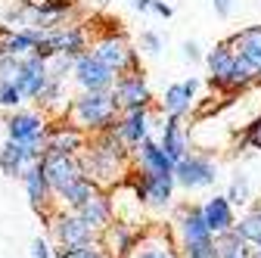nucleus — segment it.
Returning a JSON list of instances; mask_svg holds the SVG:
<instances>
[{"label":"nucleus","mask_w":261,"mask_h":258,"mask_svg":"<svg viewBox=\"0 0 261 258\" xmlns=\"http://www.w3.org/2000/svg\"><path fill=\"white\" fill-rule=\"evenodd\" d=\"M56 237H59L62 246H87L90 243V227L81 218H62L59 227H56Z\"/></svg>","instance_id":"0eeeda50"},{"label":"nucleus","mask_w":261,"mask_h":258,"mask_svg":"<svg viewBox=\"0 0 261 258\" xmlns=\"http://www.w3.org/2000/svg\"><path fill=\"white\" fill-rule=\"evenodd\" d=\"M237 47H240V56L258 72V69H261V25L246 28L243 35L237 38Z\"/></svg>","instance_id":"9d476101"},{"label":"nucleus","mask_w":261,"mask_h":258,"mask_svg":"<svg viewBox=\"0 0 261 258\" xmlns=\"http://www.w3.org/2000/svg\"><path fill=\"white\" fill-rule=\"evenodd\" d=\"M35 258H50V252H47V243H35Z\"/></svg>","instance_id":"c756f323"},{"label":"nucleus","mask_w":261,"mask_h":258,"mask_svg":"<svg viewBox=\"0 0 261 258\" xmlns=\"http://www.w3.org/2000/svg\"><path fill=\"white\" fill-rule=\"evenodd\" d=\"M233 62H237V56L227 50V47H218L212 56H208V66H212V75H215V81H221V84H233Z\"/></svg>","instance_id":"9b49d317"},{"label":"nucleus","mask_w":261,"mask_h":258,"mask_svg":"<svg viewBox=\"0 0 261 258\" xmlns=\"http://www.w3.org/2000/svg\"><path fill=\"white\" fill-rule=\"evenodd\" d=\"M177 177L187 187H205L215 180V168L205 162V159H184L177 165Z\"/></svg>","instance_id":"20e7f679"},{"label":"nucleus","mask_w":261,"mask_h":258,"mask_svg":"<svg viewBox=\"0 0 261 258\" xmlns=\"http://www.w3.org/2000/svg\"><path fill=\"white\" fill-rule=\"evenodd\" d=\"M152 7H155V13H162V16H171V10H168L165 4H152Z\"/></svg>","instance_id":"72a5a7b5"},{"label":"nucleus","mask_w":261,"mask_h":258,"mask_svg":"<svg viewBox=\"0 0 261 258\" xmlns=\"http://www.w3.org/2000/svg\"><path fill=\"white\" fill-rule=\"evenodd\" d=\"M72 146H78V134H72V131H59L53 137V149H59V152H69Z\"/></svg>","instance_id":"a878e982"},{"label":"nucleus","mask_w":261,"mask_h":258,"mask_svg":"<svg viewBox=\"0 0 261 258\" xmlns=\"http://www.w3.org/2000/svg\"><path fill=\"white\" fill-rule=\"evenodd\" d=\"M109 78H112V69H106L100 59H90V56H84L81 62H78V81L84 84V87H90V90H100V87H106L109 84Z\"/></svg>","instance_id":"423d86ee"},{"label":"nucleus","mask_w":261,"mask_h":258,"mask_svg":"<svg viewBox=\"0 0 261 258\" xmlns=\"http://www.w3.org/2000/svg\"><path fill=\"white\" fill-rule=\"evenodd\" d=\"M143 193L152 205H165L168 196H171V174H146Z\"/></svg>","instance_id":"f8f14e48"},{"label":"nucleus","mask_w":261,"mask_h":258,"mask_svg":"<svg viewBox=\"0 0 261 258\" xmlns=\"http://www.w3.org/2000/svg\"><path fill=\"white\" fill-rule=\"evenodd\" d=\"M249 143H252L255 149H261V118L249 127Z\"/></svg>","instance_id":"c85d7f7f"},{"label":"nucleus","mask_w":261,"mask_h":258,"mask_svg":"<svg viewBox=\"0 0 261 258\" xmlns=\"http://www.w3.org/2000/svg\"><path fill=\"white\" fill-rule=\"evenodd\" d=\"M130 4H134L137 10H146V7H149V0H130Z\"/></svg>","instance_id":"f704fd0d"},{"label":"nucleus","mask_w":261,"mask_h":258,"mask_svg":"<svg viewBox=\"0 0 261 258\" xmlns=\"http://www.w3.org/2000/svg\"><path fill=\"white\" fill-rule=\"evenodd\" d=\"M10 134L16 143H28V149L35 152V143H38V134H41V121L35 115H16L10 121Z\"/></svg>","instance_id":"6e6552de"},{"label":"nucleus","mask_w":261,"mask_h":258,"mask_svg":"<svg viewBox=\"0 0 261 258\" xmlns=\"http://www.w3.org/2000/svg\"><path fill=\"white\" fill-rule=\"evenodd\" d=\"M184 50H187V59H199V47H196V44H187Z\"/></svg>","instance_id":"473e14b6"},{"label":"nucleus","mask_w":261,"mask_h":258,"mask_svg":"<svg viewBox=\"0 0 261 258\" xmlns=\"http://www.w3.org/2000/svg\"><path fill=\"white\" fill-rule=\"evenodd\" d=\"M103 258H106V255H103Z\"/></svg>","instance_id":"e433bc0d"},{"label":"nucleus","mask_w":261,"mask_h":258,"mask_svg":"<svg viewBox=\"0 0 261 258\" xmlns=\"http://www.w3.org/2000/svg\"><path fill=\"white\" fill-rule=\"evenodd\" d=\"M143 134H146V118H143V112L134 109V112H130V118L121 124V137L137 143V140H143Z\"/></svg>","instance_id":"412c9836"},{"label":"nucleus","mask_w":261,"mask_h":258,"mask_svg":"<svg viewBox=\"0 0 261 258\" xmlns=\"http://www.w3.org/2000/svg\"><path fill=\"white\" fill-rule=\"evenodd\" d=\"M237 234L246 240V243H252V246H258L261 249V212H255V215H249L240 227H237Z\"/></svg>","instance_id":"aec40b11"},{"label":"nucleus","mask_w":261,"mask_h":258,"mask_svg":"<svg viewBox=\"0 0 261 258\" xmlns=\"http://www.w3.org/2000/svg\"><path fill=\"white\" fill-rule=\"evenodd\" d=\"M118 100H121L124 106H143V103H146V87H143V81H140V78L121 81V84H118Z\"/></svg>","instance_id":"dca6fc26"},{"label":"nucleus","mask_w":261,"mask_h":258,"mask_svg":"<svg viewBox=\"0 0 261 258\" xmlns=\"http://www.w3.org/2000/svg\"><path fill=\"white\" fill-rule=\"evenodd\" d=\"M78 115L90 124H106L112 118V100L103 93H87L84 100L78 103Z\"/></svg>","instance_id":"7ed1b4c3"},{"label":"nucleus","mask_w":261,"mask_h":258,"mask_svg":"<svg viewBox=\"0 0 261 258\" xmlns=\"http://www.w3.org/2000/svg\"><path fill=\"white\" fill-rule=\"evenodd\" d=\"M96 59H100L106 69H121L127 62V47L121 41H103L100 50H96Z\"/></svg>","instance_id":"4468645a"},{"label":"nucleus","mask_w":261,"mask_h":258,"mask_svg":"<svg viewBox=\"0 0 261 258\" xmlns=\"http://www.w3.org/2000/svg\"><path fill=\"white\" fill-rule=\"evenodd\" d=\"M44 81H47L44 62H41V59H31V62H25V66L19 69V75H16L13 84H16L22 93H28V96H38V93L44 90Z\"/></svg>","instance_id":"39448f33"},{"label":"nucleus","mask_w":261,"mask_h":258,"mask_svg":"<svg viewBox=\"0 0 261 258\" xmlns=\"http://www.w3.org/2000/svg\"><path fill=\"white\" fill-rule=\"evenodd\" d=\"M180 152H184L180 127H177V121H168V127H165V156L168 159H180Z\"/></svg>","instance_id":"4be33fe9"},{"label":"nucleus","mask_w":261,"mask_h":258,"mask_svg":"<svg viewBox=\"0 0 261 258\" xmlns=\"http://www.w3.org/2000/svg\"><path fill=\"white\" fill-rule=\"evenodd\" d=\"M212 252H215V258H249L252 255L249 243L237 230H224V234L212 237Z\"/></svg>","instance_id":"f03ea898"},{"label":"nucleus","mask_w":261,"mask_h":258,"mask_svg":"<svg viewBox=\"0 0 261 258\" xmlns=\"http://www.w3.org/2000/svg\"><path fill=\"white\" fill-rule=\"evenodd\" d=\"M44 177L56 190H65L69 184L78 180V168L72 165V159L65 156V152H53V156H47V162H44Z\"/></svg>","instance_id":"f257e3e1"},{"label":"nucleus","mask_w":261,"mask_h":258,"mask_svg":"<svg viewBox=\"0 0 261 258\" xmlns=\"http://www.w3.org/2000/svg\"><path fill=\"white\" fill-rule=\"evenodd\" d=\"M56 258H103V252H96L93 246H62Z\"/></svg>","instance_id":"393cba45"},{"label":"nucleus","mask_w":261,"mask_h":258,"mask_svg":"<svg viewBox=\"0 0 261 258\" xmlns=\"http://www.w3.org/2000/svg\"><path fill=\"white\" fill-rule=\"evenodd\" d=\"M202 218H205V227L212 234H224V230H230V205H227V199H212L205 209H202Z\"/></svg>","instance_id":"1a4fd4ad"},{"label":"nucleus","mask_w":261,"mask_h":258,"mask_svg":"<svg viewBox=\"0 0 261 258\" xmlns=\"http://www.w3.org/2000/svg\"><path fill=\"white\" fill-rule=\"evenodd\" d=\"M25 180H28V193H31V202L35 205H41L44 202V190H47V177L41 174V168H31L28 174H25Z\"/></svg>","instance_id":"5701e85b"},{"label":"nucleus","mask_w":261,"mask_h":258,"mask_svg":"<svg viewBox=\"0 0 261 258\" xmlns=\"http://www.w3.org/2000/svg\"><path fill=\"white\" fill-rule=\"evenodd\" d=\"M258 72H261V69H258Z\"/></svg>","instance_id":"c9c22d12"},{"label":"nucleus","mask_w":261,"mask_h":258,"mask_svg":"<svg viewBox=\"0 0 261 258\" xmlns=\"http://www.w3.org/2000/svg\"><path fill=\"white\" fill-rule=\"evenodd\" d=\"M230 199H233V202H246V180H233Z\"/></svg>","instance_id":"cd10ccee"},{"label":"nucleus","mask_w":261,"mask_h":258,"mask_svg":"<svg viewBox=\"0 0 261 258\" xmlns=\"http://www.w3.org/2000/svg\"><path fill=\"white\" fill-rule=\"evenodd\" d=\"M28 156H31L28 146H22V143H7V146H4V159H0V162H4V171H7V174H16Z\"/></svg>","instance_id":"6ab92c4d"},{"label":"nucleus","mask_w":261,"mask_h":258,"mask_svg":"<svg viewBox=\"0 0 261 258\" xmlns=\"http://www.w3.org/2000/svg\"><path fill=\"white\" fill-rule=\"evenodd\" d=\"M19 96H22V90L10 81V84H4V90H0V103H7V106H13V103H19Z\"/></svg>","instance_id":"bb28decb"},{"label":"nucleus","mask_w":261,"mask_h":258,"mask_svg":"<svg viewBox=\"0 0 261 258\" xmlns=\"http://www.w3.org/2000/svg\"><path fill=\"white\" fill-rule=\"evenodd\" d=\"M62 193H65V199H69V202L78 209L81 202H87V199H90V193H93V190H90V184H87V180H81V177H78L75 184H69Z\"/></svg>","instance_id":"b1692460"},{"label":"nucleus","mask_w":261,"mask_h":258,"mask_svg":"<svg viewBox=\"0 0 261 258\" xmlns=\"http://www.w3.org/2000/svg\"><path fill=\"white\" fill-rule=\"evenodd\" d=\"M215 7H218L221 16H227V13H230V0H215Z\"/></svg>","instance_id":"2f4dec72"},{"label":"nucleus","mask_w":261,"mask_h":258,"mask_svg":"<svg viewBox=\"0 0 261 258\" xmlns=\"http://www.w3.org/2000/svg\"><path fill=\"white\" fill-rule=\"evenodd\" d=\"M193 87H196V81H184V84H174V87H168V93H165V109H168L171 115H177V112H180V109L190 103Z\"/></svg>","instance_id":"2eb2a0df"},{"label":"nucleus","mask_w":261,"mask_h":258,"mask_svg":"<svg viewBox=\"0 0 261 258\" xmlns=\"http://www.w3.org/2000/svg\"><path fill=\"white\" fill-rule=\"evenodd\" d=\"M143 162L149 174H171V159L165 156V149H159L152 143H143Z\"/></svg>","instance_id":"f3484780"},{"label":"nucleus","mask_w":261,"mask_h":258,"mask_svg":"<svg viewBox=\"0 0 261 258\" xmlns=\"http://www.w3.org/2000/svg\"><path fill=\"white\" fill-rule=\"evenodd\" d=\"M143 44H146V47H149L152 53L159 50V38H155V35H143Z\"/></svg>","instance_id":"7c9ffc66"},{"label":"nucleus","mask_w":261,"mask_h":258,"mask_svg":"<svg viewBox=\"0 0 261 258\" xmlns=\"http://www.w3.org/2000/svg\"><path fill=\"white\" fill-rule=\"evenodd\" d=\"M78 209H81V221L87 224L90 230H93V227H103V224L109 221V205H106V199L93 196V193H90V199L81 202Z\"/></svg>","instance_id":"ddd939ff"},{"label":"nucleus","mask_w":261,"mask_h":258,"mask_svg":"<svg viewBox=\"0 0 261 258\" xmlns=\"http://www.w3.org/2000/svg\"><path fill=\"white\" fill-rule=\"evenodd\" d=\"M124 258H180L168 243H140V246H134Z\"/></svg>","instance_id":"a211bd4d"}]
</instances>
